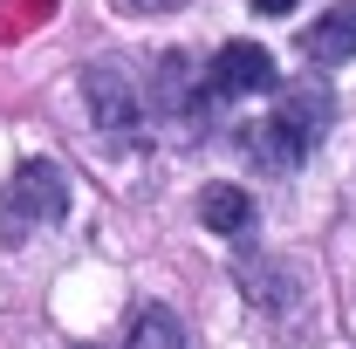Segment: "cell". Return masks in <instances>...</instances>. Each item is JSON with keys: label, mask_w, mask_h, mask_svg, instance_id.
<instances>
[{"label": "cell", "mask_w": 356, "mask_h": 349, "mask_svg": "<svg viewBox=\"0 0 356 349\" xmlns=\"http://www.w3.org/2000/svg\"><path fill=\"white\" fill-rule=\"evenodd\" d=\"M124 14H165V7H178V0H117Z\"/></svg>", "instance_id": "9"}, {"label": "cell", "mask_w": 356, "mask_h": 349, "mask_svg": "<svg viewBox=\"0 0 356 349\" xmlns=\"http://www.w3.org/2000/svg\"><path fill=\"white\" fill-rule=\"evenodd\" d=\"M124 349H185V329H178L172 308H137L131 336H124Z\"/></svg>", "instance_id": "8"}, {"label": "cell", "mask_w": 356, "mask_h": 349, "mask_svg": "<svg viewBox=\"0 0 356 349\" xmlns=\"http://www.w3.org/2000/svg\"><path fill=\"white\" fill-rule=\"evenodd\" d=\"M302 55H309L315 69H343L356 55V0H343V7H329L315 28H302Z\"/></svg>", "instance_id": "5"}, {"label": "cell", "mask_w": 356, "mask_h": 349, "mask_svg": "<svg viewBox=\"0 0 356 349\" xmlns=\"http://www.w3.org/2000/svg\"><path fill=\"white\" fill-rule=\"evenodd\" d=\"M199 219H206L213 233H226V240H240V233L254 226V199H247L240 185H206V192H199Z\"/></svg>", "instance_id": "6"}, {"label": "cell", "mask_w": 356, "mask_h": 349, "mask_svg": "<svg viewBox=\"0 0 356 349\" xmlns=\"http://www.w3.org/2000/svg\"><path fill=\"white\" fill-rule=\"evenodd\" d=\"M83 96H89V117H96L103 137H137L144 103H137L131 76H124L117 62H89V69H83Z\"/></svg>", "instance_id": "3"}, {"label": "cell", "mask_w": 356, "mask_h": 349, "mask_svg": "<svg viewBox=\"0 0 356 349\" xmlns=\"http://www.w3.org/2000/svg\"><path fill=\"white\" fill-rule=\"evenodd\" d=\"M295 0H254V14H288Z\"/></svg>", "instance_id": "10"}, {"label": "cell", "mask_w": 356, "mask_h": 349, "mask_svg": "<svg viewBox=\"0 0 356 349\" xmlns=\"http://www.w3.org/2000/svg\"><path fill=\"white\" fill-rule=\"evenodd\" d=\"M329 83H295L288 96H281V110L274 117H261V124H247V158L254 165H267V172H288V165H302L315 151V137L329 131Z\"/></svg>", "instance_id": "1"}, {"label": "cell", "mask_w": 356, "mask_h": 349, "mask_svg": "<svg viewBox=\"0 0 356 349\" xmlns=\"http://www.w3.org/2000/svg\"><path fill=\"white\" fill-rule=\"evenodd\" d=\"M158 103H165V110H185V124H199V117H206V110H199V89H192V62H185V55H165V62H158Z\"/></svg>", "instance_id": "7"}, {"label": "cell", "mask_w": 356, "mask_h": 349, "mask_svg": "<svg viewBox=\"0 0 356 349\" xmlns=\"http://www.w3.org/2000/svg\"><path fill=\"white\" fill-rule=\"evenodd\" d=\"M281 76H274V55H267L261 42H226L220 55H213V69H206V96L213 103H240V96H261V89H274Z\"/></svg>", "instance_id": "4"}, {"label": "cell", "mask_w": 356, "mask_h": 349, "mask_svg": "<svg viewBox=\"0 0 356 349\" xmlns=\"http://www.w3.org/2000/svg\"><path fill=\"white\" fill-rule=\"evenodd\" d=\"M55 219H69V178L55 172L48 158H28L21 172L7 178V192H0V247L35 240Z\"/></svg>", "instance_id": "2"}]
</instances>
